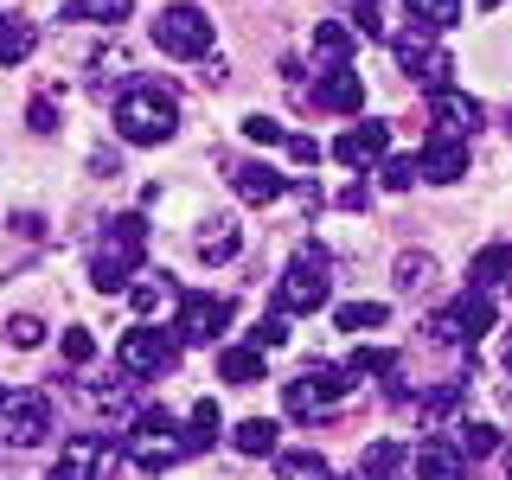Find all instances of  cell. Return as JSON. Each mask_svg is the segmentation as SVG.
<instances>
[{
	"label": "cell",
	"instance_id": "277c9868",
	"mask_svg": "<svg viewBox=\"0 0 512 480\" xmlns=\"http://www.w3.org/2000/svg\"><path fill=\"white\" fill-rule=\"evenodd\" d=\"M154 45L167 58H205L212 52V20H205L192 0H173V7L154 13Z\"/></svg>",
	"mask_w": 512,
	"mask_h": 480
},
{
	"label": "cell",
	"instance_id": "603a6c76",
	"mask_svg": "<svg viewBox=\"0 0 512 480\" xmlns=\"http://www.w3.org/2000/svg\"><path fill=\"white\" fill-rule=\"evenodd\" d=\"M218 378L224 384H263V352L256 346H224L218 352Z\"/></svg>",
	"mask_w": 512,
	"mask_h": 480
},
{
	"label": "cell",
	"instance_id": "7c38bea8",
	"mask_svg": "<svg viewBox=\"0 0 512 480\" xmlns=\"http://www.w3.org/2000/svg\"><path fill=\"white\" fill-rule=\"evenodd\" d=\"M429 116H436V135H455V141H468L474 128H480V116H487V109L474 103L468 90H429Z\"/></svg>",
	"mask_w": 512,
	"mask_h": 480
},
{
	"label": "cell",
	"instance_id": "f1b7e54d",
	"mask_svg": "<svg viewBox=\"0 0 512 480\" xmlns=\"http://www.w3.org/2000/svg\"><path fill=\"white\" fill-rule=\"evenodd\" d=\"M391 276H397V288H404V295H416V288L436 282V256H429V250H404Z\"/></svg>",
	"mask_w": 512,
	"mask_h": 480
},
{
	"label": "cell",
	"instance_id": "e0dca14e",
	"mask_svg": "<svg viewBox=\"0 0 512 480\" xmlns=\"http://www.w3.org/2000/svg\"><path fill=\"white\" fill-rule=\"evenodd\" d=\"M314 109H327V116H352V109H365V77L327 71V84L314 90Z\"/></svg>",
	"mask_w": 512,
	"mask_h": 480
},
{
	"label": "cell",
	"instance_id": "7402d4cb",
	"mask_svg": "<svg viewBox=\"0 0 512 480\" xmlns=\"http://www.w3.org/2000/svg\"><path fill=\"white\" fill-rule=\"evenodd\" d=\"M448 314L461 320V333H468V346H474L480 333L493 327V295H487V288H461V295H455V308H448Z\"/></svg>",
	"mask_w": 512,
	"mask_h": 480
},
{
	"label": "cell",
	"instance_id": "ffe728a7",
	"mask_svg": "<svg viewBox=\"0 0 512 480\" xmlns=\"http://www.w3.org/2000/svg\"><path fill=\"white\" fill-rule=\"evenodd\" d=\"M468 282L487 288V295H500V288H512V244H487L468 263Z\"/></svg>",
	"mask_w": 512,
	"mask_h": 480
},
{
	"label": "cell",
	"instance_id": "4dcf8cb0",
	"mask_svg": "<svg viewBox=\"0 0 512 480\" xmlns=\"http://www.w3.org/2000/svg\"><path fill=\"white\" fill-rule=\"evenodd\" d=\"M378 180L391 186V192H410L416 180H423V160L416 154H384V167H378Z\"/></svg>",
	"mask_w": 512,
	"mask_h": 480
},
{
	"label": "cell",
	"instance_id": "f546056e",
	"mask_svg": "<svg viewBox=\"0 0 512 480\" xmlns=\"http://www.w3.org/2000/svg\"><path fill=\"white\" fill-rule=\"evenodd\" d=\"M404 7H410V20L423 32H442V26L461 20V0H404Z\"/></svg>",
	"mask_w": 512,
	"mask_h": 480
},
{
	"label": "cell",
	"instance_id": "ee69618b",
	"mask_svg": "<svg viewBox=\"0 0 512 480\" xmlns=\"http://www.w3.org/2000/svg\"><path fill=\"white\" fill-rule=\"evenodd\" d=\"M26 122L39 128V135H52V128H58V103H52V96H39V103L26 109Z\"/></svg>",
	"mask_w": 512,
	"mask_h": 480
},
{
	"label": "cell",
	"instance_id": "5bb4252c",
	"mask_svg": "<svg viewBox=\"0 0 512 480\" xmlns=\"http://www.w3.org/2000/svg\"><path fill=\"white\" fill-rule=\"evenodd\" d=\"M423 180H436V186L468 180V141H455V135L429 141V148H423Z\"/></svg>",
	"mask_w": 512,
	"mask_h": 480
},
{
	"label": "cell",
	"instance_id": "e575fe53",
	"mask_svg": "<svg viewBox=\"0 0 512 480\" xmlns=\"http://www.w3.org/2000/svg\"><path fill=\"white\" fill-rule=\"evenodd\" d=\"M455 442H461V455H468V461H487V455H500V429H493V423H468Z\"/></svg>",
	"mask_w": 512,
	"mask_h": 480
},
{
	"label": "cell",
	"instance_id": "6da1fadb",
	"mask_svg": "<svg viewBox=\"0 0 512 480\" xmlns=\"http://www.w3.org/2000/svg\"><path fill=\"white\" fill-rule=\"evenodd\" d=\"M116 128L135 148H160V141H173V128H180V103L160 84H135V90H122V103H116Z\"/></svg>",
	"mask_w": 512,
	"mask_h": 480
},
{
	"label": "cell",
	"instance_id": "f6af8a7d",
	"mask_svg": "<svg viewBox=\"0 0 512 480\" xmlns=\"http://www.w3.org/2000/svg\"><path fill=\"white\" fill-rule=\"evenodd\" d=\"M288 192L301 199V212H320V205H327V192H320L314 180H301V186H288Z\"/></svg>",
	"mask_w": 512,
	"mask_h": 480
},
{
	"label": "cell",
	"instance_id": "f35d334b",
	"mask_svg": "<svg viewBox=\"0 0 512 480\" xmlns=\"http://www.w3.org/2000/svg\"><path fill=\"white\" fill-rule=\"evenodd\" d=\"M352 32H365V39H384V7H378V0H352Z\"/></svg>",
	"mask_w": 512,
	"mask_h": 480
},
{
	"label": "cell",
	"instance_id": "ab89813d",
	"mask_svg": "<svg viewBox=\"0 0 512 480\" xmlns=\"http://www.w3.org/2000/svg\"><path fill=\"white\" fill-rule=\"evenodd\" d=\"M64 359H71V365H90V359H96L90 327H71V333H64Z\"/></svg>",
	"mask_w": 512,
	"mask_h": 480
},
{
	"label": "cell",
	"instance_id": "9a60e30c",
	"mask_svg": "<svg viewBox=\"0 0 512 480\" xmlns=\"http://www.w3.org/2000/svg\"><path fill=\"white\" fill-rule=\"evenodd\" d=\"M384 148H391V122H365V128H346V135L333 141V154H340L346 167H372V160H384Z\"/></svg>",
	"mask_w": 512,
	"mask_h": 480
},
{
	"label": "cell",
	"instance_id": "ba28073f",
	"mask_svg": "<svg viewBox=\"0 0 512 480\" xmlns=\"http://www.w3.org/2000/svg\"><path fill=\"white\" fill-rule=\"evenodd\" d=\"M0 436H7L13 448H39L45 436H52V397L45 391H20L0 404Z\"/></svg>",
	"mask_w": 512,
	"mask_h": 480
},
{
	"label": "cell",
	"instance_id": "cb8c5ba5",
	"mask_svg": "<svg viewBox=\"0 0 512 480\" xmlns=\"http://www.w3.org/2000/svg\"><path fill=\"white\" fill-rule=\"evenodd\" d=\"M39 52V26L32 20H0V64H26Z\"/></svg>",
	"mask_w": 512,
	"mask_h": 480
},
{
	"label": "cell",
	"instance_id": "52a82bcc",
	"mask_svg": "<svg viewBox=\"0 0 512 480\" xmlns=\"http://www.w3.org/2000/svg\"><path fill=\"white\" fill-rule=\"evenodd\" d=\"M224 327H231V301H224V295H205V288H186V295H180V320H173V340L212 346Z\"/></svg>",
	"mask_w": 512,
	"mask_h": 480
},
{
	"label": "cell",
	"instance_id": "816d5d0a",
	"mask_svg": "<svg viewBox=\"0 0 512 480\" xmlns=\"http://www.w3.org/2000/svg\"><path fill=\"white\" fill-rule=\"evenodd\" d=\"M0 404H7V391H0Z\"/></svg>",
	"mask_w": 512,
	"mask_h": 480
},
{
	"label": "cell",
	"instance_id": "4316f807",
	"mask_svg": "<svg viewBox=\"0 0 512 480\" xmlns=\"http://www.w3.org/2000/svg\"><path fill=\"white\" fill-rule=\"evenodd\" d=\"M135 13V0H71L64 20H90V26H122Z\"/></svg>",
	"mask_w": 512,
	"mask_h": 480
},
{
	"label": "cell",
	"instance_id": "9c48e42d",
	"mask_svg": "<svg viewBox=\"0 0 512 480\" xmlns=\"http://www.w3.org/2000/svg\"><path fill=\"white\" fill-rule=\"evenodd\" d=\"M45 480H116V448L103 436H71L58 448V461H52Z\"/></svg>",
	"mask_w": 512,
	"mask_h": 480
},
{
	"label": "cell",
	"instance_id": "681fc988",
	"mask_svg": "<svg viewBox=\"0 0 512 480\" xmlns=\"http://www.w3.org/2000/svg\"><path fill=\"white\" fill-rule=\"evenodd\" d=\"M506 474H512V448H506Z\"/></svg>",
	"mask_w": 512,
	"mask_h": 480
},
{
	"label": "cell",
	"instance_id": "ac0fdd59",
	"mask_svg": "<svg viewBox=\"0 0 512 480\" xmlns=\"http://www.w3.org/2000/svg\"><path fill=\"white\" fill-rule=\"evenodd\" d=\"M308 45H314V58L327 64V71H346V64H352V45H359V32L340 26V20H320Z\"/></svg>",
	"mask_w": 512,
	"mask_h": 480
},
{
	"label": "cell",
	"instance_id": "83f0119b",
	"mask_svg": "<svg viewBox=\"0 0 512 480\" xmlns=\"http://www.w3.org/2000/svg\"><path fill=\"white\" fill-rule=\"evenodd\" d=\"M384 320H391L384 301H346V308H333V327L340 333H372V327H384Z\"/></svg>",
	"mask_w": 512,
	"mask_h": 480
},
{
	"label": "cell",
	"instance_id": "8992f818",
	"mask_svg": "<svg viewBox=\"0 0 512 480\" xmlns=\"http://www.w3.org/2000/svg\"><path fill=\"white\" fill-rule=\"evenodd\" d=\"M346 391H352V372H340V365H308L295 384H282V404H288V416H320V410L340 404Z\"/></svg>",
	"mask_w": 512,
	"mask_h": 480
},
{
	"label": "cell",
	"instance_id": "d6986e66",
	"mask_svg": "<svg viewBox=\"0 0 512 480\" xmlns=\"http://www.w3.org/2000/svg\"><path fill=\"white\" fill-rule=\"evenodd\" d=\"M231 448H237V455H250V461L282 455V423H269V416H244L237 436H231Z\"/></svg>",
	"mask_w": 512,
	"mask_h": 480
},
{
	"label": "cell",
	"instance_id": "c3c4849f",
	"mask_svg": "<svg viewBox=\"0 0 512 480\" xmlns=\"http://www.w3.org/2000/svg\"><path fill=\"white\" fill-rule=\"evenodd\" d=\"M500 359H506V372H512V327H506V352H500Z\"/></svg>",
	"mask_w": 512,
	"mask_h": 480
},
{
	"label": "cell",
	"instance_id": "74e56055",
	"mask_svg": "<svg viewBox=\"0 0 512 480\" xmlns=\"http://www.w3.org/2000/svg\"><path fill=\"white\" fill-rule=\"evenodd\" d=\"M7 340L20 346V352H32V346L45 340V320H39V314H13V320H7Z\"/></svg>",
	"mask_w": 512,
	"mask_h": 480
},
{
	"label": "cell",
	"instance_id": "836d02e7",
	"mask_svg": "<svg viewBox=\"0 0 512 480\" xmlns=\"http://www.w3.org/2000/svg\"><path fill=\"white\" fill-rule=\"evenodd\" d=\"M346 372H352V378H391V372H397V352H384V346H359Z\"/></svg>",
	"mask_w": 512,
	"mask_h": 480
},
{
	"label": "cell",
	"instance_id": "d590c367",
	"mask_svg": "<svg viewBox=\"0 0 512 480\" xmlns=\"http://www.w3.org/2000/svg\"><path fill=\"white\" fill-rule=\"evenodd\" d=\"M244 135L256 141V148H276V141H288V128L276 116H263V109H250V116H244Z\"/></svg>",
	"mask_w": 512,
	"mask_h": 480
},
{
	"label": "cell",
	"instance_id": "30bf717a",
	"mask_svg": "<svg viewBox=\"0 0 512 480\" xmlns=\"http://www.w3.org/2000/svg\"><path fill=\"white\" fill-rule=\"evenodd\" d=\"M397 64H404V71H410L423 90H448V77H455V58H448V52H442L436 39H429L423 26L397 39Z\"/></svg>",
	"mask_w": 512,
	"mask_h": 480
},
{
	"label": "cell",
	"instance_id": "484cf974",
	"mask_svg": "<svg viewBox=\"0 0 512 480\" xmlns=\"http://www.w3.org/2000/svg\"><path fill=\"white\" fill-rule=\"evenodd\" d=\"M218 436H224V416H218L212 397H199V404H192V423H186V448L199 455V448H212Z\"/></svg>",
	"mask_w": 512,
	"mask_h": 480
},
{
	"label": "cell",
	"instance_id": "7dc6e473",
	"mask_svg": "<svg viewBox=\"0 0 512 480\" xmlns=\"http://www.w3.org/2000/svg\"><path fill=\"white\" fill-rule=\"evenodd\" d=\"M224 77H231V64H224V58H212V64L199 71V84H224Z\"/></svg>",
	"mask_w": 512,
	"mask_h": 480
},
{
	"label": "cell",
	"instance_id": "60d3db41",
	"mask_svg": "<svg viewBox=\"0 0 512 480\" xmlns=\"http://www.w3.org/2000/svg\"><path fill=\"white\" fill-rule=\"evenodd\" d=\"M282 148H288V160H295V167H314V160H320V141H314V135H295V128H288Z\"/></svg>",
	"mask_w": 512,
	"mask_h": 480
},
{
	"label": "cell",
	"instance_id": "d4e9b609",
	"mask_svg": "<svg viewBox=\"0 0 512 480\" xmlns=\"http://www.w3.org/2000/svg\"><path fill=\"white\" fill-rule=\"evenodd\" d=\"M276 474L282 480H333L320 448H282V455H276Z\"/></svg>",
	"mask_w": 512,
	"mask_h": 480
},
{
	"label": "cell",
	"instance_id": "2e32d148",
	"mask_svg": "<svg viewBox=\"0 0 512 480\" xmlns=\"http://www.w3.org/2000/svg\"><path fill=\"white\" fill-rule=\"evenodd\" d=\"M231 180H237V199H244V205H276L282 192H288V180L269 167V160H244Z\"/></svg>",
	"mask_w": 512,
	"mask_h": 480
},
{
	"label": "cell",
	"instance_id": "f907efd6",
	"mask_svg": "<svg viewBox=\"0 0 512 480\" xmlns=\"http://www.w3.org/2000/svg\"><path fill=\"white\" fill-rule=\"evenodd\" d=\"M480 7H500V0H480Z\"/></svg>",
	"mask_w": 512,
	"mask_h": 480
},
{
	"label": "cell",
	"instance_id": "5b68a950",
	"mask_svg": "<svg viewBox=\"0 0 512 480\" xmlns=\"http://www.w3.org/2000/svg\"><path fill=\"white\" fill-rule=\"evenodd\" d=\"M116 365H122L128 378H167L173 365H180V340L141 320V327H128V333H122V346H116Z\"/></svg>",
	"mask_w": 512,
	"mask_h": 480
},
{
	"label": "cell",
	"instance_id": "8d00e7d4",
	"mask_svg": "<svg viewBox=\"0 0 512 480\" xmlns=\"http://www.w3.org/2000/svg\"><path fill=\"white\" fill-rule=\"evenodd\" d=\"M282 340H288V314H263V320L250 327V346H256V352H276Z\"/></svg>",
	"mask_w": 512,
	"mask_h": 480
},
{
	"label": "cell",
	"instance_id": "d6a6232c",
	"mask_svg": "<svg viewBox=\"0 0 512 480\" xmlns=\"http://www.w3.org/2000/svg\"><path fill=\"white\" fill-rule=\"evenodd\" d=\"M391 468H404V442H372V448L359 455V474H365V480H384Z\"/></svg>",
	"mask_w": 512,
	"mask_h": 480
},
{
	"label": "cell",
	"instance_id": "7bdbcfd3",
	"mask_svg": "<svg viewBox=\"0 0 512 480\" xmlns=\"http://www.w3.org/2000/svg\"><path fill=\"white\" fill-rule=\"evenodd\" d=\"M160 295H167V276H160V282H141V288H128L135 314H154V308H160Z\"/></svg>",
	"mask_w": 512,
	"mask_h": 480
},
{
	"label": "cell",
	"instance_id": "4fadbf2b",
	"mask_svg": "<svg viewBox=\"0 0 512 480\" xmlns=\"http://www.w3.org/2000/svg\"><path fill=\"white\" fill-rule=\"evenodd\" d=\"M135 263H141V244H122V237H109V244L90 256V282L103 288V295H122L128 276H135Z\"/></svg>",
	"mask_w": 512,
	"mask_h": 480
},
{
	"label": "cell",
	"instance_id": "f5cc1de1",
	"mask_svg": "<svg viewBox=\"0 0 512 480\" xmlns=\"http://www.w3.org/2000/svg\"><path fill=\"white\" fill-rule=\"evenodd\" d=\"M506 128H512V116H506Z\"/></svg>",
	"mask_w": 512,
	"mask_h": 480
},
{
	"label": "cell",
	"instance_id": "1f68e13d",
	"mask_svg": "<svg viewBox=\"0 0 512 480\" xmlns=\"http://www.w3.org/2000/svg\"><path fill=\"white\" fill-rule=\"evenodd\" d=\"M461 397H468V384L448 378V384H429V391L416 397V410H423V416H448V410H461Z\"/></svg>",
	"mask_w": 512,
	"mask_h": 480
},
{
	"label": "cell",
	"instance_id": "bcb514c9",
	"mask_svg": "<svg viewBox=\"0 0 512 480\" xmlns=\"http://www.w3.org/2000/svg\"><path fill=\"white\" fill-rule=\"evenodd\" d=\"M340 205H346V212H365V205H372V186H346Z\"/></svg>",
	"mask_w": 512,
	"mask_h": 480
},
{
	"label": "cell",
	"instance_id": "44dd1931",
	"mask_svg": "<svg viewBox=\"0 0 512 480\" xmlns=\"http://www.w3.org/2000/svg\"><path fill=\"white\" fill-rule=\"evenodd\" d=\"M237 250H244L237 218H205V224H199V256H205V263H231Z\"/></svg>",
	"mask_w": 512,
	"mask_h": 480
},
{
	"label": "cell",
	"instance_id": "7a4b0ae2",
	"mask_svg": "<svg viewBox=\"0 0 512 480\" xmlns=\"http://www.w3.org/2000/svg\"><path fill=\"white\" fill-rule=\"evenodd\" d=\"M327 295H333L327 250H320V244H301L295 256H288L282 282H276V314H320V308H327Z\"/></svg>",
	"mask_w": 512,
	"mask_h": 480
},
{
	"label": "cell",
	"instance_id": "8fae6325",
	"mask_svg": "<svg viewBox=\"0 0 512 480\" xmlns=\"http://www.w3.org/2000/svg\"><path fill=\"white\" fill-rule=\"evenodd\" d=\"M410 468L416 480H468V455H461L455 436H423L410 448Z\"/></svg>",
	"mask_w": 512,
	"mask_h": 480
},
{
	"label": "cell",
	"instance_id": "3957f363",
	"mask_svg": "<svg viewBox=\"0 0 512 480\" xmlns=\"http://www.w3.org/2000/svg\"><path fill=\"white\" fill-rule=\"evenodd\" d=\"M128 455H135L141 474H167L180 455H192V448H186V429H173L167 410H141L135 429H128Z\"/></svg>",
	"mask_w": 512,
	"mask_h": 480
},
{
	"label": "cell",
	"instance_id": "b9f144b4",
	"mask_svg": "<svg viewBox=\"0 0 512 480\" xmlns=\"http://www.w3.org/2000/svg\"><path fill=\"white\" fill-rule=\"evenodd\" d=\"M429 340H436V346H461L468 333H461V320H455V314H436V320H429Z\"/></svg>",
	"mask_w": 512,
	"mask_h": 480
}]
</instances>
